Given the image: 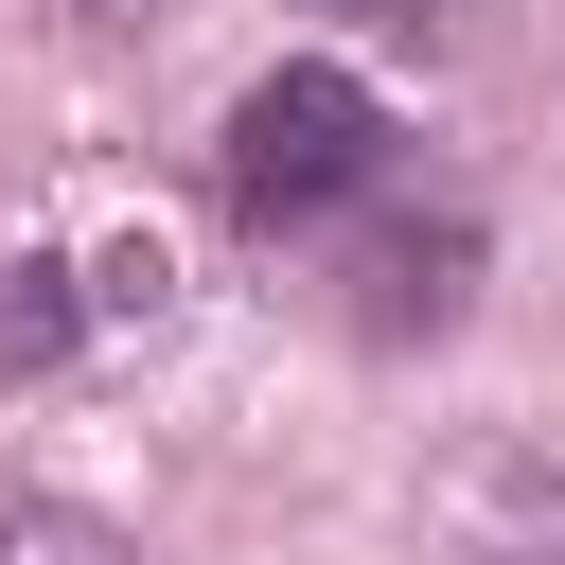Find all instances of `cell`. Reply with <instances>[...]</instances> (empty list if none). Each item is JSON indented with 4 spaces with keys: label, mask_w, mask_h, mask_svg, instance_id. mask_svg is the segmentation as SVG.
I'll list each match as a JSON object with an SVG mask.
<instances>
[{
    "label": "cell",
    "mask_w": 565,
    "mask_h": 565,
    "mask_svg": "<svg viewBox=\"0 0 565 565\" xmlns=\"http://www.w3.org/2000/svg\"><path fill=\"white\" fill-rule=\"evenodd\" d=\"M371 88L353 71H265L247 106H230V212H265V230H300V212H335L353 177H371Z\"/></svg>",
    "instance_id": "1"
},
{
    "label": "cell",
    "mask_w": 565,
    "mask_h": 565,
    "mask_svg": "<svg viewBox=\"0 0 565 565\" xmlns=\"http://www.w3.org/2000/svg\"><path fill=\"white\" fill-rule=\"evenodd\" d=\"M459 530H477L494 565H565V477H547V459H477V477H459Z\"/></svg>",
    "instance_id": "2"
},
{
    "label": "cell",
    "mask_w": 565,
    "mask_h": 565,
    "mask_svg": "<svg viewBox=\"0 0 565 565\" xmlns=\"http://www.w3.org/2000/svg\"><path fill=\"white\" fill-rule=\"evenodd\" d=\"M0 565H141V547H124L106 512H53V494H18V512H0Z\"/></svg>",
    "instance_id": "3"
},
{
    "label": "cell",
    "mask_w": 565,
    "mask_h": 565,
    "mask_svg": "<svg viewBox=\"0 0 565 565\" xmlns=\"http://www.w3.org/2000/svg\"><path fill=\"white\" fill-rule=\"evenodd\" d=\"M71 353V265H0V371Z\"/></svg>",
    "instance_id": "4"
},
{
    "label": "cell",
    "mask_w": 565,
    "mask_h": 565,
    "mask_svg": "<svg viewBox=\"0 0 565 565\" xmlns=\"http://www.w3.org/2000/svg\"><path fill=\"white\" fill-rule=\"evenodd\" d=\"M318 18H353V35H424V0H318Z\"/></svg>",
    "instance_id": "5"
}]
</instances>
